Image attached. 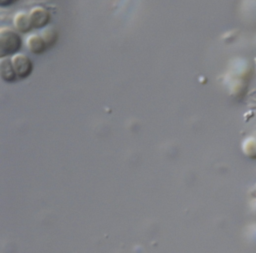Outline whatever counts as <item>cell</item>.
Here are the masks:
<instances>
[{
  "label": "cell",
  "instance_id": "cell-1",
  "mask_svg": "<svg viewBox=\"0 0 256 253\" xmlns=\"http://www.w3.org/2000/svg\"><path fill=\"white\" fill-rule=\"evenodd\" d=\"M22 47V40L18 33L10 27L0 28V58L18 53Z\"/></svg>",
  "mask_w": 256,
  "mask_h": 253
},
{
  "label": "cell",
  "instance_id": "cell-2",
  "mask_svg": "<svg viewBox=\"0 0 256 253\" xmlns=\"http://www.w3.org/2000/svg\"><path fill=\"white\" fill-rule=\"evenodd\" d=\"M10 58L18 79H26L32 74L33 62L27 55L16 53Z\"/></svg>",
  "mask_w": 256,
  "mask_h": 253
},
{
  "label": "cell",
  "instance_id": "cell-3",
  "mask_svg": "<svg viewBox=\"0 0 256 253\" xmlns=\"http://www.w3.org/2000/svg\"><path fill=\"white\" fill-rule=\"evenodd\" d=\"M29 16L33 29H42L46 27L51 19L49 11L41 6H36L32 8L29 12Z\"/></svg>",
  "mask_w": 256,
  "mask_h": 253
},
{
  "label": "cell",
  "instance_id": "cell-4",
  "mask_svg": "<svg viewBox=\"0 0 256 253\" xmlns=\"http://www.w3.org/2000/svg\"><path fill=\"white\" fill-rule=\"evenodd\" d=\"M0 76L3 81L12 83L18 80L15 69L13 67L11 58L9 57H1L0 58Z\"/></svg>",
  "mask_w": 256,
  "mask_h": 253
},
{
  "label": "cell",
  "instance_id": "cell-5",
  "mask_svg": "<svg viewBox=\"0 0 256 253\" xmlns=\"http://www.w3.org/2000/svg\"><path fill=\"white\" fill-rule=\"evenodd\" d=\"M26 46L28 50L35 55H40L48 48L44 38L40 34H31L26 39Z\"/></svg>",
  "mask_w": 256,
  "mask_h": 253
},
{
  "label": "cell",
  "instance_id": "cell-6",
  "mask_svg": "<svg viewBox=\"0 0 256 253\" xmlns=\"http://www.w3.org/2000/svg\"><path fill=\"white\" fill-rule=\"evenodd\" d=\"M13 24L17 31L21 33H28L33 29L29 13L25 11H19L13 18Z\"/></svg>",
  "mask_w": 256,
  "mask_h": 253
},
{
  "label": "cell",
  "instance_id": "cell-7",
  "mask_svg": "<svg viewBox=\"0 0 256 253\" xmlns=\"http://www.w3.org/2000/svg\"><path fill=\"white\" fill-rule=\"evenodd\" d=\"M242 152L250 160H256V137L249 136L242 142Z\"/></svg>",
  "mask_w": 256,
  "mask_h": 253
},
{
  "label": "cell",
  "instance_id": "cell-8",
  "mask_svg": "<svg viewBox=\"0 0 256 253\" xmlns=\"http://www.w3.org/2000/svg\"><path fill=\"white\" fill-rule=\"evenodd\" d=\"M41 36L44 38V40H45V42H46L48 48L51 47V46H53V45L56 43L57 37H58L56 30L53 29V28H51V27L45 28V29L43 30Z\"/></svg>",
  "mask_w": 256,
  "mask_h": 253
},
{
  "label": "cell",
  "instance_id": "cell-9",
  "mask_svg": "<svg viewBox=\"0 0 256 253\" xmlns=\"http://www.w3.org/2000/svg\"><path fill=\"white\" fill-rule=\"evenodd\" d=\"M19 0H0V6L1 7H7V6H11L13 4H15L16 2H18Z\"/></svg>",
  "mask_w": 256,
  "mask_h": 253
}]
</instances>
